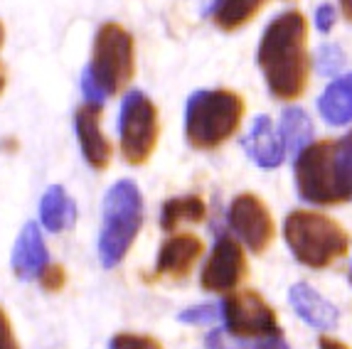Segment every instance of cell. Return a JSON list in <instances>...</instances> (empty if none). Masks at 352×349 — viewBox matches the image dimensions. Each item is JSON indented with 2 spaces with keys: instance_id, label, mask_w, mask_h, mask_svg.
Segmentation results:
<instances>
[{
  "instance_id": "d6a6232c",
  "label": "cell",
  "mask_w": 352,
  "mask_h": 349,
  "mask_svg": "<svg viewBox=\"0 0 352 349\" xmlns=\"http://www.w3.org/2000/svg\"><path fill=\"white\" fill-rule=\"evenodd\" d=\"M350 280H352V271H350Z\"/></svg>"
},
{
  "instance_id": "e0dca14e",
  "label": "cell",
  "mask_w": 352,
  "mask_h": 349,
  "mask_svg": "<svg viewBox=\"0 0 352 349\" xmlns=\"http://www.w3.org/2000/svg\"><path fill=\"white\" fill-rule=\"evenodd\" d=\"M40 219L45 229L52 234L65 232V229L74 227L76 221V204L69 194L65 192L62 185H52L45 192L40 202Z\"/></svg>"
},
{
  "instance_id": "277c9868",
  "label": "cell",
  "mask_w": 352,
  "mask_h": 349,
  "mask_svg": "<svg viewBox=\"0 0 352 349\" xmlns=\"http://www.w3.org/2000/svg\"><path fill=\"white\" fill-rule=\"evenodd\" d=\"M244 99L232 89H200L185 106V138L195 150H214L239 131Z\"/></svg>"
},
{
  "instance_id": "f546056e",
  "label": "cell",
  "mask_w": 352,
  "mask_h": 349,
  "mask_svg": "<svg viewBox=\"0 0 352 349\" xmlns=\"http://www.w3.org/2000/svg\"><path fill=\"white\" fill-rule=\"evenodd\" d=\"M219 3H222V0H202V8H205V12H214Z\"/></svg>"
},
{
  "instance_id": "9a60e30c",
  "label": "cell",
  "mask_w": 352,
  "mask_h": 349,
  "mask_svg": "<svg viewBox=\"0 0 352 349\" xmlns=\"http://www.w3.org/2000/svg\"><path fill=\"white\" fill-rule=\"evenodd\" d=\"M288 300L291 308L296 310L300 320H305L311 327L318 330H333L338 325V310L333 308V303H328L318 291H313L308 283H296L288 291Z\"/></svg>"
},
{
  "instance_id": "83f0119b",
  "label": "cell",
  "mask_w": 352,
  "mask_h": 349,
  "mask_svg": "<svg viewBox=\"0 0 352 349\" xmlns=\"http://www.w3.org/2000/svg\"><path fill=\"white\" fill-rule=\"evenodd\" d=\"M318 347L320 349H350L347 344H342L340 339H333V337H320L318 339Z\"/></svg>"
},
{
  "instance_id": "484cf974",
  "label": "cell",
  "mask_w": 352,
  "mask_h": 349,
  "mask_svg": "<svg viewBox=\"0 0 352 349\" xmlns=\"http://www.w3.org/2000/svg\"><path fill=\"white\" fill-rule=\"evenodd\" d=\"M335 20H338V10H335L330 3H323V5L316 10V27H318V32L328 35L330 30L335 27Z\"/></svg>"
},
{
  "instance_id": "ac0fdd59",
  "label": "cell",
  "mask_w": 352,
  "mask_h": 349,
  "mask_svg": "<svg viewBox=\"0 0 352 349\" xmlns=\"http://www.w3.org/2000/svg\"><path fill=\"white\" fill-rule=\"evenodd\" d=\"M278 133H281L286 150L291 155H298L300 150L313 143V121L300 106H286L281 111V121H278Z\"/></svg>"
},
{
  "instance_id": "6da1fadb",
  "label": "cell",
  "mask_w": 352,
  "mask_h": 349,
  "mask_svg": "<svg viewBox=\"0 0 352 349\" xmlns=\"http://www.w3.org/2000/svg\"><path fill=\"white\" fill-rule=\"evenodd\" d=\"M256 65L269 93L278 101H296L308 89V20L300 10H283L264 27L256 47Z\"/></svg>"
},
{
  "instance_id": "1f68e13d",
  "label": "cell",
  "mask_w": 352,
  "mask_h": 349,
  "mask_svg": "<svg viewBox=\"0 0 352 349\" xmlns=\"http://www.w3.org/2000/svg\"><path fill=\"white\" fill-rule=\"evenodd\" d=\"M3 42H6V27H3V23H0V47H3Z\"/></svg>"
},
{
  "instance_id": "7402d4cb",
  "label": "cell",
  "mask_w": 352,
  "mask_h": 349,
  "mask_svg": "<svg viewBox=\"0 0 352 349\" xmlns=\"http://www.w3.org/2000/svg\"><path fill=\"white\" fill-rule=\"evenodd\" d=\"M222 317V305H195V308L182 310L177 320L185 325H210Z\"/></svg>"
},
{
  "instance_id": "2e32d148",
  "label": "cell",
  "mask_w": 352,
  "mask_h": 349,
  "mask_svg": "<svg viewBox=\"0 0 352 349\" xmlns=\"http://www.w3.org/2000/svg\"><path fill=\"white\" fill-rule=\"evenodd\" d=\"M318 111L330 126H350L352 123V71L338 76L325 87L318 99Z\"/></svg>"
},
{
  "instance_id": "8fae6325",
  "label": "cell",
  "mask_w": 352,
  "mask_h": 349,
  "mask_svg": "<svg viewBox=\"0 0 352 349\" xmlns=\"http://www.w3.org/2000/svg\"><path fill=\"white\" fill-rule=\"evenodd\" d=\"M101 111L104 106L87 104L79 106L74 113V131L76 140H79V148H82V155L94 170H106L111 163V143L101 131Z\"/></svg>"
},
{
  "instance_id": "44dd1931",
  "label": "cell",
  "mask_w": 352,
  "mask_h": 349,
  "mask_svg": "<svg viewBox=\"0 0 352 349\" xmlns=\"http://www.w3.org/2000/svg\"><path fill=\"white\" fill-rule=\"evenodd\" d=\"M207 349H288V342L281 337L269 339H244L229 335L227 330H212L205 339Z\"/></svg>"
},
{
  "instance_id": "d4e9b609",
  "label": "cell",
  "mask_w": 352,
  "mask_h": 349,
  "mask_svg": "<svg viewBox=\"0 0 352 349\" xmlns=\"http://www.w3.org/2000/svg\"><path fill=\"white\" fill-rule=\"evenodd\" d=\"M40 283L45 291H62L67 283V273H65V268L59 266V263H50L47 268H45V273L40 275Z\"/></svg>"
},
{
  "instance_id": "f1b7e54d",
  "label": "cell",
  "mask_w": 352,
  "mask_h": 349,
  "mask_svg": "<svg viewBox=\"0 0 352 349\" xmlns=\"http://www.w3.org/2000/svg\"><path fill=\"white\" fill-rule=\"evenodd\" d=\"M340 3V12L347 23H352V0H338Z\"/></svg>"
},
{
  "instance_id": "ffe728a7",
  "label": "cell",
  "mask_w": 352,
  "mask_h": 349,
  "mask_svg": "<svg viewBox=\"0 0 352 349\" xmlns=\"http://www.w3.org/2000/svg\"><path fill=\"white\" fill-rule=\"evenodd\" d=\"M264 5L266 0H222L217 10L212 12V20L224 32H234V30L247 27Z\"/></svg>"
},
{
  "instance_id": "4316f807",
  "label": "cell",
  "mask_w": 352,
  "mask_h": 349,
  "mask_svg": "<svg viewBox=\"0 0 352 349\" xmlns=\"http://www.w3.org/2000/svg\"><path fill=\"white\" fill-rule=\"evenodd\" d=\"M0 349H18V342H15V335H12L10 320H8V315L3 308H0Z\"/></svg>"
},
{
  "instance_id": "3957f363",
  "label": "cell",
  "mask_w": 352,
  "mask_h": 349,
  "mask_svg": "<svg viewBox=\"0 0 352 349\" xmlns=\"http://www.w3.org/2000/svg\"><path fill=\"white\" fill-rule=\"evenodd\" d=\"M135 74V42L124 25L104 23L94 35L91 62L82 74L87 104L104 106L109 96L124 91Z\"/></svg>"
},
{
  "instance_id": "4dcf8cb0",
  "label": "cell",
  "mask_w": 352,
  "mask_h": 349,
  "mask_svg": "<svg viewBox=\"0 0 352 349\" xmlns=\"http://www.w3.org/2000/svg\"><path fill=\"white\" fill-rule=\"evenodd\" d=\"M6 82H8V74H6V69H3V65H0V93L6 89Z\"/></svg>"
},
{
  "instance_id": "5b68a950",
  "label": "cell",
  "mask_w": 352,
  "mask_h": 349,
  "mask_svg": "<svg viewBox=\"0 0 352 349\" xmlns=\"http://www.w3.org/2000/svg\"><path fill=\"white\" fill-rule=\"evenodd\" d=\"M283 239L296 261L308 268H328L350 251V234L313 210L291 212L283 221Z\"/></svg>"
},
{
  "instance_id": "d6986e66",
  "label": "cell",
  "mask_w": 352,
  "mask_h": 349,
  "mask_svg": "<svg viewBox=\"0 0 352 349\" xmlns=\"http://www.w3.org/2000/svg\"><path fill=\"white\" fill-rule=\"evenodd\" d=\"M207 214L205 199L200 194H185V197H173L163 204L160 210V229L163 232H175L180 224H200Z\"/></svg>"
},
{
  "instance_id": "4fadbf2b",
  "label": "cell",
  "mask_w": 352,
  "mask_h": 349,
  "mask_svg": "<svg viewBox=\"0 0 352 349\" xmlns=\"http://www.w3.org/2000/svg\"><path fill=\"white\" fill-rule=\"evenodd\" d=\"M241 146L247 150V155L252 157L258 168L274 170L283 163L286 157V143H283L281 133L274 126L271 116H256L252 123V131H249L244 138H241Z\"/></svg>"
},
{
  "instance_id": "8992f818",
  "label": "cell",
  "mask_w": 352,
  "mask_h": 349,
  "mask_svg": "<svg viewBox=\"0 0 352 349\" xmlns=\"http://www.w3.org/2000/svg\"><path fill=\"white\" fill-rule=\"evenodd\" d=\"M143 227V197L131 180H118L104 197L99 234V258L104 268L124 261Z\"/></svg>"
},
{
  "instance_id": "ba28073f",
  "label": "cell",
  "mask_w": 352,
  "mask_h": 349,
  "mask_svg": "<svg viewBox=\"0 0 352 349\" xmlns=\"http://www.w3.org/2000/svg\"><path fill=\"white\" fill-rule=\"evenodd\" d=\"M224 330L234 337L244 339H269L281 337L283 332L278 327V315L258 295L256 291H239L224 297L222 303Z\"/></svg>"
},
{
  "instance_id": "9c48e42d",
  "label": "cell",
  "mask_w": 352,
  "mask_h": 349,
  "mask_svg": "<svg viewBox=\"0 0 352 349\" xmlns=\"http://www.w3.org/2000/svg\"><path fill=\"white\" fill-rule=\"evenodd\" d=\"M229 227L236 234V239L254 254H264L276 236L274 216L266 210L261 197L252 192L236 194L229 204Z\"/></svg>"
},
{
  "instance_id": "5bb4252c",
  "label": "cell",
  "mask_w": 352,
  "mask_h": 349,
  "mask_svg": "<svg viewBox=\"0 0 352 349\" xmlns=\"http://www.w3.org/2000/svg\"><path fill=\"white\" fill-rule=\"evenodd\" d=\"M12 273L18 275L20 280H35L45 273V268L50 266V254L45 239H42L40 227L35 221H28L20 232L15 249H12L10 258Z\"/></svg>"
},
{
  "instance_id": "30bf717a",
  "label": "cell",
  "mask_w": 352,
  "mask_h": 349,
  "mask_svg": "<svg viewBox=\"0 0 352 349\" xmlns=\"http://www.w3.org/2000/svg\"><path fill=\"white\" fill-rule=\"evenodd\" d=\"M247 278V256L244 249L234 236L222 234L214 246L212 254L207 258L205 268H202V288L212 293H229L234 291L236 285H241V280Z\"/></svg>"
},
{
  "instance_id": "52a82bcc",
  "label": "cell",
  "mask_w": 352,
  "mask_h": 349,
  "mask_svg": "<svg viewBox=\"0 0 352 349\" xmlns=\"http://www.w3.org/2000/svg\"><path fill=\"white\" fill-rule=\"evenodd\" d=\"M158 135L160 118L155 104L138 89L129 91L118 111V138H121V155L126 163H148V157L158 146Z\"/></svg>"
},
{
  "instance_id": "603a6c76",
  "label": "cell",
  "mask_w": 352,
  "mask_h": 349,
  "mask_svg": "<svg viewBox=\"0 0 352 349\" xmlns=\"http://www.w3.org/2000/svg\"><path fill=\"white\" fill-rule=\"evenodd\" d=\"M316 65L320 67V74H338L345 67V54L338 45H323L316 54Z\"/></svg>"
},
{
  "instance_id": "cb8c5ba5",
  "label": "cell",
  "mask_w": 352,
  "mask_h": 349,
  "mask_svg": "<svg viewBox=\"0 0 352 349\" xmlns=\"http://www.w3.org/2000/svg\"><path fill=\"white\" fill-rule=\"evenodd\" d=\"M109 349H163L158 339L148 337V335H131V332H121L111 339Z\"/></svg>"
},
{
  "instance_id": "7c38bea8",
  "label": "cell",
  "mask_w": 352,
  "mask_h": 349,
  "mask_svg": "<svg viewBox=\"0 0 352 349\" xmlns=\"http://www.w3.org/2000/svg\"><path fill=\"white\" fill-rule=\"evenodd\" d=\"M202 239L195 234H175L165 241L158 251V261H155V275L163 278L180 280L192 271L197 258L202 256Z\"/></svg>"
},
{
  "instance_id": "7a4b0ae2",
  "label": "cell",
  "mask_w": 352,
  "mask_h": 349,
  "mask_svg": "<svg viewBox=\"0 0 352 349\" xmlns=\"http://www.w3.org/2000/svg\"><path fill=\"white\" fill-rule=\"evenodd\" d=\"M300 199L318 207L352 202V131L340 140H318L300 150L294 163Z\"/></svg>"
}]
</instances>
